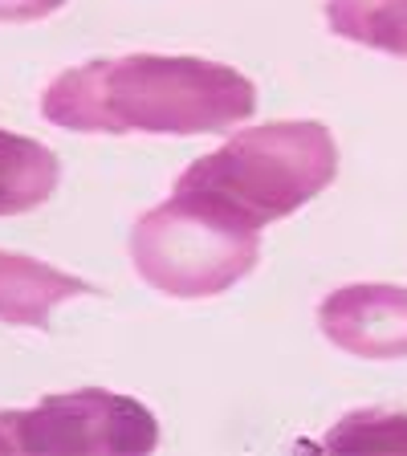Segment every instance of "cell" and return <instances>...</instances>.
Segmentation results:
<instances>
[{"label":"cell","instance_id":"obj_11","mask_svg":"<svg viewBox=\"0 0 407 456\" xmlns=\"http://www.w3.org/2000/svg\"><path fill=\"white\" fill-rule=\"evenodd\" d=\"M9 448H12V444H9V436H4V432H0V452H9Z\"/></svg>","mask_w":407,"mask_h":456},{"label":"cell","instance_id":"obj_4","mask_svg":"<svg viewBox=\"0 0 407 456\" xmlns=\"http://www.w3.org/2000/svg\"><path fill=\"white\" fill-rule=\"evenodd\" d=\"M0 432L17 452L37 456H147L159 448V424L139 399L106 387L45 395L37 408L0 411Z\"/></svg>","mask_w":407,"mask_h":456},{"label":"cell","instance_id":"obj_10","mask_svg":"<svg viewBox=\"0 0 407 456\" xmlns=\"http://www.w3.org/2000/svg\"><path fill=\"white\" fill-rule=\"evenodd\" d=\"M66 0H0V20L4 25H25V20H45L61 9Z\"/></svg>","mask_w":407,"mask_h":456},{"label":"cell","instance_id":"obj_9","mask_svg":"<svg viewBox=\"0 0 407 456\" xmlns=\"http://www.w3.org/2000/svg\"><path fill=\"white\" fill-rule=\"evenodd\" d=\"M330 452H387V448H403L407 452V416L403 411H383V408H362L351 411L334 424L326 436Z\"/></svg>","mask_w":407,"mask_h":456},{"label":"cell","instance_id":"obj_6","mask_svg":"<svg viewBox=\"0 0 407 456\" xmlns=\"http://www.w3.org/2000/svg\"><path fill=\"white\" fill-rule=\"evenodd\" d=\"M85 294H98V289L90 281H82V277L61 273V269L45 265L37 256L0 248V322L45 330L53 305Z\"/></svg>","mask_w":407,"mask_h":456},{"label":"cell","instance_id":"obj_1","mask_svg":"<svg viewBox=\"0 0 407 456\" xmlns=\"http://www.w3.org/2000/svg\"><path fill=\"white\" fill-rule=\"evenodd\" d=\"M256 110V86L204 57L131 53L57 74L41 94L53 126L82 134H220Z\"/></svg>","mask_w":407,"mask_h":456},{"label":"cell","instance_id":"obj_7","mask_svg":"<svg viewBox=\"0 0 407 456\" xmlns=\"http://www.w3.org/2000/svg\"><path fill=\"white\" fill-rule=\"evenodd\" d=\"M61 163L45 142L0 131V216L41 208L57 191Z\"/></svg>","mask_w":407,"mask_h":456},{"label":"cell","instance_id":"obj_3","mask_svg":"<svg viewBox=\"0 0 407 456\" xmlns=\"http://www.w3.org/2000/svg\"><path fill=\"white\" fill-rule=\"evenodd\" d=\"M261 228L224 200L175 191L131 228V261L167 297H216L253 273Z\"/></svg>","mask_w":407,"mask_h":456},{"label":"cell","instance_id":"obj_2","mask_svg":"<svg viewBox=\"0 0 407 456\" xmlns=\"http://www.w3.org/2000/svg\"><path fill=\"white\" fill-rule=\"evenodd\" d=\"M338 175V147L334 134L313 118L297 123H265L240 131L196 159L175 191H204L224 200L256 228L294 216L318 191H326Z\"/></svg>","mask_w":407,"mask_h":456},{"label":"cell","instance_id":"obj_8","mask_svg":"<svg viewBox=\"0 0 407 456\" xmlns=\"http://www.w3.org/2000/svg\"><path fill=\"white\" fill-rule=\"evenodd\" d=\"M326 20L342 41L407 61V0H326Z\"/></svg>","mask_w":407,"mask_h":456},{"label":"cell","instance_id":"obj_5","mask_svg":"<svg viewBox=\"0 0 407 456\" xmlns=\"http://www.w3.org/2000/svg\"><path fill=\"white\" fill-rule=\"evenodd\" d=\"M322 334L359 359H407V289L403 285H342L318 305Z\"/></svg>","mask_w":407,"mask_h":456}]
</instances>
